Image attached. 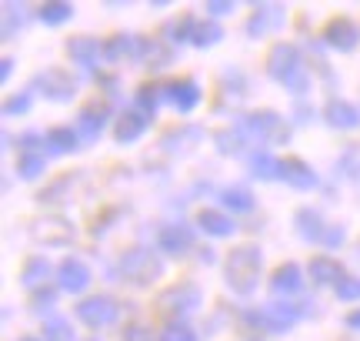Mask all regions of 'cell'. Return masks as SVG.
Here are the masks:
<instances>
[{"label":"cell","instance_id":"6da1fadb","mask_svg":"<svg viewBox=\"0 0 360 341\" xmlns=\"http://www.w3.org/2000/svg\"><path fill=\"white\" fill-rule=\"evenodd\" d=\"M267 74L277 80V84H283L287 91L300 94V97L310 91V74H307V67H304V57H300V51H297L294 44H287V40L270 47Z\"/></svg>","mask_w":360,"mask_h":341},{"label":"cell","instance_id":"7a4b0ae2","mask_svg":"<svg viewBox=\"0 0 360 341\" xmlns=\"http://www.w3.org/2000/svg\"><path fill=\"white\" fill-rule=\"evenodd\" d=\"M260 268H264V258H260L257 244L233 248L231 254L224 258V281H227V288L237 291V294H250L260 281Z\"/></svg>","mask_w":360,"mask_h":341},{"label":"cell","instance_id":"3957f363","mask_svg":"<svg viewBox=\"0 0 360 341\" xmlns=\"http://www.w3.org/2000/svg\"><path fill=\"white\" fill-rule=\"evenodd\" d=\"M120 275H124V281H130V285L147 288V285H154L157 278L164 275V261L147 248H130L120 254Z\"/></svg>","mask_w":360,"mask_h":341},{"label":"cell","instance_id":"277c9868","mask_svg":"<svg viewBox=\"0 0 360 341\" xmlns=\"http://www.w3.org/2000/svg\"><path fill=\"white\" fill-rule=\"evenodd\" d=\"M200 288L191 285V281H180V285H170L160 298H157V308H160V315L170 318V321H184L187 315H193L197 308H200Z\"/></svg>","mask_w":360,"mask_h":341},{"label":"cell","instance_id":"5b68a950","mask_svg":"<svg viewBox=\"0 0 360 341\" xmlns=\"http://www.w3.org/2000/svg\"><path fill=\"white\" fill-rule=\"evenodd\" d=\"M30 237L44 248H67L77 237V228L60 214H40V218L30 221Z\"/></svg>","mask_w":360,"mask_h":341},{"label":"cell","instance_id":"8992f818","mask_svg":"<svg viewBox=\"0 0 360 341\" xmlns=\"http://www.w3.org/2000/svg\"><path fill=\"white\" fill-rule=\"evenodd\" d=\"M77 318L94 331L110 328L117 321V302L110 294H90V298H84L77 304Z\"/></svg>","mask_w":360,"mask_h":341},{"label":"cell","instance_id":"52a82bcc","mask_svg":"<svg viewBox=\"0 0 360 341\" xmlns=\"http://www.w3.org/2000/svg\"><path fill=\"white\" fill-rule=\"evenodd\" d=\"M240 131L247 137H257V141H283L287 131H283V120L281 114H274V111H254V114H247L244 124H240Z\"/></svg>","mask_w":360,"mask_h":341},{"label":"cell","instance_id":"ba28073f","mask_svg":"<svg viewBox=\"0 0 360 341\" xmlns=\"http://www.w3.org/2000/svg\"><path fill=\"white\" fill-rule=\"evenodd\" d=\"M247 321L264 331H270V335H281V331H287L297 321V308H290V304H267V308L250 311Z\"/></svg>","mask_w":360,"mask_h":341},{"label":"cell","instance_id":"9c48e42d","mask_svg":"<svg viewBox=\"0 0 360 341\" xmlns=\"http://www.w3.org/2000/svg\"><path fill=\"white\" fill-rule=\"evenodd\" d=\"M34 87H37L44 97H51V101H70L74 94H77V80L70 78L67 70H44V74H37V80H34Z\"/></svg>","mask_w":360,"mask_h":341},{"label":"cell","instance_id":"30bf717a","mask_svg":"<svg viewBox=\"0 0 360 341\" xmlns=\"http://www.w3.org/2000/svg\"><path fill=\"white\" fill-rule=\"evenodd\" d=\"M164 101H167L174 111L180 114H191L193 107L200 104V87H197V80H170L164 84Z\"/></svg>","mask_w":360,"mask_h":341},{"label":"cell","instance_id":"8fae6325","mask_svg":"<svg viewBox=\"0 0 360 341\" xmlns=\"http://www.w3.org/2000/svg\"><path fill=\"white\" fill-rule=\"evenodd\" d=\"M57 285H60V291H67V294H84L90 285V268L80 258H67V261H60V268H57Z\"/></svg>","mask_w":360,"mask_h":341},{"label":"cell","instance_id":"7c38bea8","mask_svg":"<svg viewBox=\"0 0 360 341\" xmlns=\"http://www.w3.org/2000/svg\"><path fill=\"white\" fill-rule=\"evenodd\" d=\"M147 128H150V118L143 114L141 107L124 111V114L114 120V141H117V144H134L137 137H143V131H147Z\"/></svg>","mask_w":360,"mask_h":341},{"label":"cell","instance_id":"4fadbf2b","mask_svg":"<svg viewBox=\"0 0 360 341\" xmlns=\"http://www.w3.org/2000/svg\"><path fill=\"white\" fill-rule=\"evenodd\" d=\"M281 181H287L297 191H314L317 187V174L307 161L300 158H281Z\"/></svg>","mask_w":360,"mask_h":341},{"label":"cell","instance_id":"5bb4252c","mask_svg":"<svg viewBox=\"0 0 360 341\" xmlns=\"http://www.w3.org/2000/svg\"><path fill=\"white\" fill-rule=\"evenodd\" d=\"M323 40H327L334 51H354L360 34H357V27H354L350 17H334L330 24L323 27Z\"/></svg>","mask_w":360,"mask_h":341},{"label":"cell","instance_id":"9a60e30c","mask_svg":"<svg viewBox=\"0 0 360 341\" xmlns=\"http://www.w3.org/2000/svg\"><path fill=\"white\" fill-rule=\"evenodd\" d=\"M310 281L314 285H334V288H340L344 281H347V271H344V264L337 261V258H330V254H323V258H314L310 261Z\"/></svg>","mask_w":360,"mask_h":341},{"label":"cell","instance_id":"2e32d148","mask_svg":"<svg viewBox=\"0 0 360 341\" xmlns=\"http://www.w3.org/2000/svg\"><path fill=\"white\" fill-rule=\"evenodd\" d=\"M323 120L330 128H337V131H354V128H360V111L350 101L334 97V101H327V107H323Z\"/></svg>","mask_w":360,"mask_h":341},{"label":"cell","instance_id":"e0dca14e","mask_svg":"<svg viewBox=\"0 0 360 341\" xmlns=\"http://www.w3.org/2000/svg\"><path fill=\"white\" fill-rule=\"evenodd\" d=\"M304 288V271H300V264L287 261L281 268H274V275H270V291L274 294H300Z\"/></svg>","mask_w":360,"mask_h":341},{"label":"cell","instance_id":"ac0fdd59","mask_svg":"<svg viewBox=\"0 0 360 341\" xmlns=\"http://www.w3.org/2000/svg\"><path fill=\"white\" fill-rule=\"evenodd\" d=\"M107 120H110V107L103 104H87L84 111H80V137L84 141H97L101 137V131L107 128Z\"/></svg>","mask_w":360,"mask_h":341},{"label":"cell","instance_id":"d6986e66","mask_svg":"<svg viewBox=\"0 0 360 341\" xmlns=\"http://www.w3.org/2000/svg\"><path fill=\"white\" fill-rule=\"evenodd\" d=\"M283 24V7H257V11L250 13V20H247V34L250 37H264L270 30H281Z\"/></svg>","mask_w":360,"mask_h":341},{"label":"cell","instance_id":"ffe728a7","mask_svg":"<svg viewBox=\"0 0 360 341\" xmlns=\"http://www.w3.org/2000/svg\"><path fill=\"white\" fill-rule=\"evenodd\" d=\"M67 54H70V61H77L80 67L97 70V61L103 57V47L94 37H70V44H67Z\"/></svg>","mask_w":360,"mask_h":341},{"label":"cell","instance_id":"44dd1931","mask_svg":"<svg viewBox=\"0 0 360 341\" xmlns=\"http://www.w3.org/2000/svg\"><path fill=\"white\" fill-rule=\"evenodd\" d=\"M191 244H193V228H187V224H167L160 231V251L164 254H184V251H191Z\"/></svg>","mask_w":360,"mask_h":341},{"label":"cell","instance_id":"7402d4cb","mask_svg":"<svg viewBox=\"0 0 360 341\" xmlns=\"http://www.w3.org/2000/svg\"><path fill=\"white\" fill-rule=\"evenodd\" d=\"M197 228L200 231H207L210 237H231L233 231H237V224L224 214V211H217V208H204L200 214H197Z\"/></svg>","mask_w":360,"mask_h":341},{"label":"cell","instance_id":"603a6c76","mask_svg":"<svg viewBox=\"0 0 360 341\" xmlns=\"http://www.w3.org/2000/svg\"><path fill=\"white\" fill-rule=\"evenodd\" d=\"M294 224H297V231H300V237H304V241H321V244H323V237H327V224H323V218L314 208H300V211H297Z\"/></svg>","mask_w":360,"mask_h":341},{"label":"cell","instance_id":"cb8c5ba5","mask_svg":"<svg viewBox=\"0 0 360 341\" xmlns=\"http://www.w3.org/2000/svg\"><path fill=\"white\" fill-rule=\"evenodd\" d=\"M141 54V37H127V34H117L110 44H103V57L107 61H120V57H137Z\"/></svg>","mask_w":360,"mask_h":341},{"label":"cell","instance_id":"d4e9b609","mask_svg":"<svg viewBox=\"0 0 360 341\" xmlns=\"http://www.w3.org/2000/svg\"><path fill=\"white\" fill-rule=\"evenodd\" d=\"M47 147H51L53 154H74L80 147V134L70 131V128H53L47 134Z\"/></svg>","mask_w":360,"mask_h":341},{"label":"cell","instance_id":"484cf974","mask_svg":"<svg viewBox=\"0 0 360 341\" xmlns=\"http://www.w3.org/2000/svg\"><path fill=\"white\" fill-rule=\"evenodd\" d=\"M220 204L231 211H254V194L247 191V187H240V184H233V187H224L220 191Z\"/></svg>","mask_w":360,"mask_h":341},{"label":"cell","instance_id":"4316f807","mask_svg":"<svg viewBox=\"0 0 360 341\" xmlns=\"http://www.w3.org/2000/svg\"><path fill=\"white\" fill-rule=\"evenodd\" d=\"M250 170L264 181H281V158H270L267 151H257V154H250Z\"/></svg>","mask_w":360,"mask_h":341},{"label":"cell","instance_id":"83f0119b","mask_svg":"<svg viewBox=\"0 0 360 341\" xmlns=\"http://www.w3.org/2000/svg\"><path fill=\"white\" fill-rule=\"evenodd\" d=\"M44 168H47V158H44L40 151H24V154L17 158V174H20L24 181L40 178V174H44Z\"/></svg>","mask_w":360,"mask_h":341},{"label":"cell","instance_id":"f1b7e54d","mask_svg":"<svg viewBox=\"0 0 360 341\" xmlns=\"http://www.w3.org/2000/svg\"><path fill=\"white\" fill-rule=\"evenodd\" d=\"M47 275H51V264L44 261V258H34V261L24 264V275H20V281H24V288H40Z\"/></svg>","mask_w":360,"mask_h":341},{"label":"cell","instance_id":"f546056e","mask_svg":"<svg viewBox=\"0 0 360 341\" xmlns=\"http://www.w3.org/2000/svg\"><path fill=\"white\" fill-rule=\"evenodd\" d=\"M44 341H74V328L67 318H47L44 321Z\"/></svg>","mask_w":360,"mask_h":341},{"label":"cell","instance_id":"4dcf8cb0","mask_svg":"<svg viewBox=\"0 0 360 341\" xmlns=\"http://www.w3.org/2000/svg\"><path fill=\"white\" fill-rule=\"evenodd\" d=\"M37 17L44 24H67L74 17V7L70 4H44V7H37Z\"/></svg>","mask_w":360,"mask_h":341},{"label":"cell","instance_id":"1f68e13d","mask_svg":"<svg viewBox=\"0 0 360 341\" xmlns=\"http://www.w3.org/2000/svg\"><path fill=\"white\" fill-rule=\"evenodd\" d=\"M220 40H224V30H220L217 20L197 24V34H193V44H197V47H210V44H220Z\"/></svg>","mask_w":360,"mask_h":341},{"label":"cell","instance_id":"d6a6232c","mask_svg":"<svg viewBox=\"0 0 360 341\" xmlns=\"http://www.w3.org/2000/svg\"><path fill=\"white\" fill-rule=\"evenodd\" d=\"M160 341H197V331L187 325V321H170L160 331Z\"/></svg>","mask_w":360,"mask_h":341},{"label":"cell","instance_id":"836d02e7","mask_svg":"<svg viewBox=\"0 0 360 341\" xmlns=\"http://www.w3.org/2000/svg\"><path fill=\"white\" fill-rule=\"evenodd\" d=\"M193 34H197V24H193L191 17H180L177 24L170 27V40H177V44H193Z\"/></svg>","mask_w":360,"mask_h":341},{"label":"cell","instance_id":"e575fe53","mask_svg":"<svg viewBox=\"0 0 360 341\" xmlns=\"http://www.w3.org/2000/svg\"><path fill=\"white\" fill-rule=\"evenodd\" d=\"M340 302H360V278H347L340 288H337Z\"/></svg>","mask_w":360,"mask_h":341},{"label":"cell","instance_id":"d590c367","mask_svg":"<svg viewBox=\"0 0 360 341\" xmlns=\"http://www.w3.org/2000/svg\"><path fill=\"white\" fill-rule=\"evenodd\" d=\"M4 111H7V114H24V111H30V91L11 97V101L4 104Z\"/></svg>","mask_w":360,"mask_h":341},{"label":"cell","instance_id":"8d00e7d4","mask_svg":"<svg viewBox=\"0 0 360 341\" xmlns=\"http://www.w3.org/2000/svg\"><path fill=\"white\" fill-rule=\"evenodd\" d=\"M4 11H7V27H4V37H11L13 30H17V24H20V13H17V11H24V7H20V4H7Z\"/></svg>","mask_w":360,"mask_h":341},{"label":"cell","instance_id":"74e56055","mask_svg":"<svg viewBox=\"0 0 360 341\" xmlns=\"http://www.w3.org/2000/svg\"><path fill=\"white\" fill-rule=\"evenodd\" d=\"M233 7H237L233 0H210V4H207V11L214 13V20H217V17H227V13H233Z\"/></svg>","mask_w":360,"mask_h":341},{"label":"cell","instance_id":"f35d334b","mask_svg":"<svg viewBox=\"0 0 360 341\" xmlns=\"http://www.w3.org/2000/svg\"><path fill=\"white\" fill-rule=\"evenodd\" d=\"M124 341H150V331L143 328V325H130V328L124 331Z\"/></svg>","mask_w":360,"mask_h":341},{"label":"cell","instance_id":"ab89813d","mask_svg":"<svg viewBox=\"0 0 360 341\" xmlns=\"http://www.w3.org/2000/svg\"><path fill=\"white\" fill-rule=\"evenodd\" d=\"M340 241H344V231H340V228H327V237H323V244H327V248H337Z\"/></svg>","mask_w":360,"mask_h":341},{"label":"cell","instance_id":"60d3db41","mask_svg":"<svg viewBox=\"0 0 360 341\" xmlns=\"http://www.w3.org/2000/svg\"><path fill=\"white\" fill-rule=\"evenodd\" d=\"M13 74V61L11 57H7V61H4V64H0V80H7Z\"/></svg>","mask_w":360,"mask_h":341},{"label":"cell","instance_id":"b9f144b4","mask_svg":"<svg viewBox=\"0 0 360 341\" xmlns=\"http://www.w3.org/2000/svg\"><path fill=\"white\" fill-rule=\"evenodd\" d=\"M347 328H360V308L347 315Z\"/></svg>","mask_w":360,"mask_h":341},{"label":"cell","instance_id":"7bdbcfd3","mask_svg":"<svg viewBox=\"0 0 360 341\" xmlns=\"http://www.w3.org/2000/svg\"><path fill=\"white\" fill-rule=\"evenodd\" d=\"M20 341H37V338H20Z\"/></svg>","mask_w":360,"mask_h":341},{"label":"cell","instance_id":"ee69618b","mask_svg":"<svg viewBox=\"0 0 360 341\" xmlns=\"http://www.w3.org/2000/svg\"><path fill=\"white\" fill-rule=\"evenodd\" d=\"M90 341H97V338H90Z\"/></svg>","mask_w":360,"mask_h":341}]
</instances>
